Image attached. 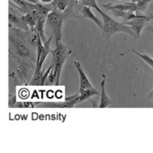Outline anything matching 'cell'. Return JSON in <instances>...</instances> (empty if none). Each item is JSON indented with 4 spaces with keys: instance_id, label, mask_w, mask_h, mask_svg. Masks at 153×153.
<instances>
[{
    "instance_id": "cell-1",
    "label": "cell",
    "mask_w": 153,
    "mask_h": 153,
    "mask_svg": "<svg viewBox=\"0 0 153 153\" xmlns=\"http://www.w3.org/2000/svg\"><path fill=\"white\" fill-rule=\"evenodd\" d=\"M102 17H103V28H102V36L104 39L108 40L110 37H112L113 35H114L117 33H128L133 37H136L135 33L133 32V30L127 25L124 22L123 23H119L116 20H114V18H112L111 16H109L107 14H105V12L101 11L99 13Z\"/></svg>"
},
{
    "instance_id": "cell-2",
    "label": "cell",
    "mask_w": 153,
    "mask_h": 153,
    "mask_svg": "<svg viewBox=\"0 0 153 153\" xmlns=\"http://www.w3.org/2000/svg\"><path fill=\"white\" fill-rule=\"evenodd\" d=\"M55 46H56L55 49L52 50L51 51V53L52 55V65L54 67L53 72H54V76H56L55 85L59 86L62 67H63L67 58L70 55L71 49L69 47L64 45L61 41L55 42Z\"/></svg>"
},
{
    "instance_id": "cell-3",
    "label": "cell",
    "mask_w": 153,
    "mask_h": 153,
    "mask_svg": "<svg viewBox=\"0 0 153 153\" xmlns=\"http://www.w3.org/2000/svg\"><path fill=\"white\" fill-rule=\"evenodd\" d=\"M64 19H65V17H64L63 12L59 9L52 10L51 12L49 13V15L47 16L46 22H47L48 26L52 31V34L54 36L55 42L61 41L62 25H63Z\"/></svg>"
},
{
    "instance_id": "cell-4",
    "label": "cell",
    "mask_w": 153,
    "mask_h": 153,
    "mask_svg": "<svg viewBox=\"0 0 153 153\" xmlns=\"http://www.w3.org/2000/svg\"><path fill=\"white\" fill-rule=\"evenodd\" d=\"M79 104V96L70 100H65L63 102H34V108H73L76 105Z\"/></svg>"
},
{
    "instance_id": "cell-5",
    "label": "cell",
    "mask_w": 153,
    "mask_h": 153,
    "mask_svg": "<svg viewBox=\"0 0 153 153\" xmlns=\"http://www.w3.org/2000/svg\"><path fill=\"white\" fill-rule=\"evenodd\" d=\"M52 38H53V34H51L50 36V38L45 42H43V49H42V54H41L40 58H38L36 59V67H35L33 75H36V74L40 73L42 70V68H43L42 67H43V63L45 61V59L48 56V54L51 53V43Z\"/></svg>"
},
{
    "instance_id": "cell-6",
    "label": "cell",
    "mask_w": 153,
    "mask_h": 153,
    "mask_svg": "<svg viewBox=\"0 0 153 153\" xmlns=\"http://www.w3.org/2000/svg\"><path fill=\"white\" fill-rule=\"evenodd\" d=\"M73 64H74L76 71H78V73L79 75V92H82L86 89L92 88L93 86L91 85L88 78L87 76V75H86V73H85V71L81 66V63L79 61L75 60L73 62Z\"/></svg>"
},
{
    "instance_id": "cell-7",
    "label": "cell",
    "mask_w": 153,
    "mask_h": 153,
    "mask_svg": "<svg viewBox=\"0 0 153 153\" xmlns=\"http://www.w3.org/2000/svg\"><path fill=\"white\" fill-rule=\"evenodd\" d=\"M105 81H106V76L105 74H103V80L101 81L100 87H101V93H100V102H99V108H106L109 105H111L113 104V101L109 98V97L107 96L106 92H105Z\"/></svg>"
},
{
    "instance_id": "cell-8",
    "label": "cell",
    "mask_w": 153,
    "mask_h": 153,
    "mask_svg": "<svg viewBox=\"0 0 153 153\" xmlns=\"http://www.w3.org/2000/svg\"><path fill=\"white\" fill-rule=\"evenodd\" d=\"M80 17H84V18H88L90 20H92L101 30L103 28V22L98 19L95 15L94 13L92 12L91 10V7H83L80 10Z\"/></svg>"
},
{
    "instance_id": "cell-9",
    "label": "cell",
    "mask_w": 153,
    "mask_h": 153,
    "mask_svg": "<svg viewBox=\"0 0 153 153\" xmlns=\"http://www.w3.org/2000/svg\"><path fill=\"white\" fill-rule=\"evenodd\" d=\"M129 52H133L134 54H136L137 56H139L142 60H144L145 63H147L149 67H151V68H153V59H152L150 56H149V55H147V54H144V53H140V52L134 50V49L128 50L127 51H125V52H123V53H121L120 56H124L125 54H127V53H129Z\"/></svg>"
},
{
    "instance_id": "cell-10",
    "label": "cell",
    "mask_w": 153,
    "mask_h": 153,
    "mask_svg": "<svg viewBox=\"0 0 153 153\" xmlns=\"http://www.w3.org/2000/svg\"><path fill=\"white\" fill-rule=\"evenodd\" d=\"M79 103L87 100V99H89L90 97H94V96H100V93L95 88H88V89H86L82 92H79Z\"/></svg>"
},
{
    "instance_id": "cell-11",
    "label": "cell",
    "mask_w": 153,
    "mask_h": 153,
    "mask_svg": "<svg viewBox=\"0 0 153 153\" xmlns=\"http://www.w3.org/2000/svg\"><path fill=\"white\" fill-rule=\"evenodd\" d=\"M21 19L22 21L26 25H29L30 27H32L33 29H34L36 27V25H37V20L35 18V16H33V13H28V14H25L24 16H21Z\"/></svg>"
},
{
    "instance_id": "cell-12",
    "label": "cell",
    "mask_w": 153,
    "mask_h": 153,
    "mask_svg": "<svg viewBox=\"0 0 153 153\" xmlns=\"http://www.w3.org/2000/svg\"><path fill=\"white\" fill-rule=\"evenodd\" d=\"M52 4L54 5L56 9H59V10L64 12L69 4V0H53Z\"/></svg>"
},
{
    "instance_id": "cell-13",
    "label": "cell",
    "mask_w": 153,
    "mask_h": 153,
    "mask_svg": "<svg viewBox=\"0 0 153 153\" xmlns=\"http://www.w3.org/2000/svg\"><path fill=\"white\" fill-rule=\"evenodd\" d=\"M79 2L81 3V5L83 7H91V8H94L96 9L98 13H100L102 10L100 9V7H98L97 5V0H79Z\"/></svg>"
},
{
    "instance_id": "cell-14",
    "label": "cell",
    "mask_w": 153,
    "mask_h": 153,
    "mask_svg": "<svg viewBox=\"0 0 153 153\" xmlns=\"http://www.w3.org/2000/svg\"><path fill=\"white\" fill-rule=\"evenodd\" d=\"M16 48H17V51L20 55L25 56V57H29L31 55V51L26 44H25L23 42H18Z\"/></svg>"
},
{
    "instance_id": "cell-15",
    "label": "cell",
    "mask_w": 153,
    "mask_h": 153,
    "mask_svg": "<svg viewBox=\"0 0 153 153\" xmlns=\"http://www.w3.org/2000/svg\"><path fill=\"white\" fill-rule=\"evenodd\" d=\"M152 1V0H140L137 4V10L139 13H145L147 10V7L149 4Z\"/></svg>"
},
{
    "instance_id": "cell-16",
    "label": "cell",
    "mask_w": 153,
    "mask_h": 153,
    "mask_svg": "<svg viewBox=\"0 0 153 153\" xmlns=\"http://www.w3.org/2000/svg\"><path fill=\"white\" fill-rule=\"evenodd\" d=\"M38 1L41 3H43V4H50L53 1V0H38Z\"/></svg>"
},
{
    "instance_id": "cell-17",
    "label": "cell",
    "mask_w": 153,
    "mask_h": 153,
    "mask_svg": "<svg viewBox=\"0 0 153 153\" xmlns=\"http://www.w3.org/2000/svg\"><path fill=\"white\" fill-rule=\"evenodd\" d=\"M26 1H28L32 4H40V2L38 1V0H26Z\"/></svg>"
},
{
    "instance_id": "cell-18",
    "label": "cell",
    "mask_w": 153,
    "mask_h": 153,
    "mask_svg": "<svg viewBox=\"0 0 153 153\" xmlns=\"http://www.w3.org/2000/svg\"><path fill=\"white\" fill-rule=\"evenodd\" d=\"M147 30L151 31V32L153 33V27H152V26H148V27H147Z\"/></svg>"
},
{
    "instance_id": "cell-19",
    "label": "cell",
    "mask_w": 153,
    "mask_h": 153,
    "mask_svg": "<svg viewBox=\"0 0 153 153\" xmlns=\"http://www.w3.org/2000/svg\"><path fill=\"white\" fill-rule=\"evenodd\" d=\"M149 97H150V98H152L153 99V89H152V91L149 93Z\"/></svg>"
}]
</instances>
